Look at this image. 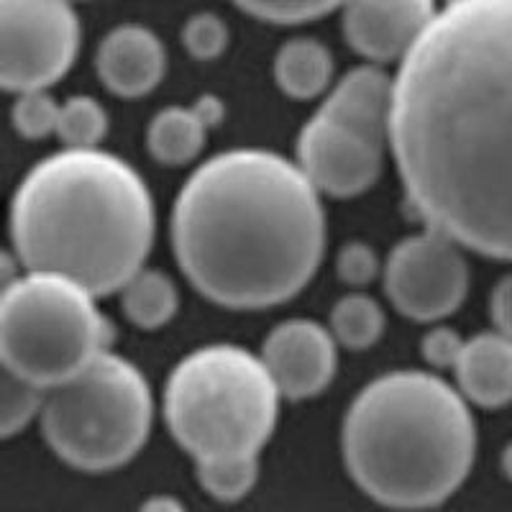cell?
<instances>
[{
  "instance_id": "obj_14",
  "label": "cell",
  "mask_w": 512,
  "mask_h": 512,
  "mask_svg": "<svg viewBox=\"0 0 512 512\" xmlns=\"http://www.w3.org/2000/svg\"><path fill=\"white\" fill-rule=\"evenodd\" d=\"M315 113L344 123L384 146L390 141L392 77L384 75L374 64L354 67L328 90L326 100Z\"/></svg>"
},
{
  "instance_id": "obj_3",
  "label": "cell",
  "mask_w": 512,
  "mask_h": 512,
  "mask_svg": "<svg viewBox=\"0 0 512 512\" xmlns=\"http://www.w3.org/2000/svg\"><path fill=\"white\" fill-rule=\"evenodd\" d=\"M154 226L144 177L100 149H64L41 159L11 200L18 264L67 277L95 297L121 292L144 269Z\"/></svg>"
},
{
  "instance_id": "obj_28",
  "label": "cell",
  "mask_w": 512,
  "mask_h": 512,
  "mask_svg": "<svg viewBox=\"0 0 512 512\" xmlns=\"http://www.w3.org/2000/svg\"><path fill=\"white\" fill-rule=\"evenodd\" d=\"M489 315L495 323L497 333L507 336L512 341V272L505 274L492 290L489 297Z\"/></svg>"
},
{
  "instance_id": "obj_21",
  "label": "cell",
  "mask_w": 512,
  "mask_h": 512,
  "mask_svg": "<svg viewBox=\"0 0 512 512\" xmlns=\"http://www.w3.org/2000/svg\"><path fill=\"white\" fill-rule=\"evenodd\" d=\"M105 134H108V113L98 100L90 95H72L64 100L59 111L57 136L67 149H75V152L98 149Z\"/></svg>"
},
{
  "instance_id": "obj_30",
  "label": "cell",
  "mask_w": 512,
  "mask_h": 512,
  "mask_svg": "<svg viewBox=\"0 0 512 512\" xmlns=\"http://www.w3.org/2000/svg\"><path fill=\"white\" fill-rule=\"evenodd\" d=\"M502 472H505V477L512 482V441L507 443L505 451H502Z\"/></svg>"
},
{
  "instance_id": "obj_18",
  "label": "cell",
  "mask_w": 512,
  "mask_h": 512,
  "mask_svg": "<svg viewBox=\"0 0 512 512\" xmlns=\"http://www.w3.org/2000/svg\"><path fill=\"white\" fill-rule=\"evenodd\" d=\"M180 295L175 282L157 269H141L121 290V308L134 326L144 331L167 326L175 318Z\"/></svg>"
},
{
  "instance_id": "obj_7",
  "label": "cell",
  "mask_w": 512,
  "mask_h": 512,
  "mask_svg": "<svg viewBox=\"0 0 512 512\" xmlns=\"http://www.w3.org/2000/svg\"><path fill=\"white\" fill-rule=\"evenodd\" d=\"M152 415V390L141 369L108 351L47 392L41 428L62 461L82 472H111L139 454Z\"/></svg>"
},
{
  "instance_id": "obj_8",
  "label": "cell",
  "mask_w": 512,
  "mask_h": 512,
  "mask_svg": "<svg viewBox=\"0 0 512 512\" xmlns=\"http://www.w3.org/2000/svg\"><path fill=\"white\" fill-rule=\"evenodd\" d=\"M80 49V18L57 0L0 3V82L11 93L47 90L70 72Z\"/></svg>"
},
{
  "instance_id": "obj_29",
  "label": "cell",
  "mask_w": 512,
  "mask_h": 512,
  "mask_svg": "<svg viewBox=\"0 0 512 512\" xmlns=\"http://www.w3.org/2000/svg\"><path fill=\"white\" fill-rule=\"evenodd\" d=\"M139 512H187V507L172 495H154L139 507Z\"/></svg>"
},
{
  "instance_id": "obj_22",
  "label": "cell",
  "mask_w": 512,
  "mask_h": 512,
  "mask_svg": "<svg viewBox=\"0 0 512 512\" xmlns=\"http://www.w3.org/2000/svg\"><path fill=\"white\" fill-rule=\"evenodd\" d=\"M47 405V390L16 377L3 369V387H0V433L6 438L16 436L36 418L44 413Z\"/></svg>"
},
{
  "instance_id": "obj_26",
  "label": "cell",
  "mask_w": 512,
  "mask_h": 512,
  "mask_svg": "<svg viewBox=\"0 0 512 512\" xmlns=\"http://www.w3.org/2000/svg\"><path fill=\"white\" fill-rule=\"evenodd\" d=\"M336 272L351 287H367L379 274V259L364 241H349L336 256Z\"/></svg>"
},
{
  "instance_id": "obj_13",
  "label": "cell",
  "mask_w": 512,
  "mask_h": 512,
  "mask_svg": "<svg viewBox=\"0 0 512 512\" xmlns=\"http://www.w3.org/2000/svg\"><path fill=\"white\" fill-rule=\"evenodd\" d=\"M95 70L111 93L121 98H141L162 82L167 72V52L152 29L123 24L100 41Z\"/></svg>"
},
{
  "instance_id": "obj_19",
  "label": "cell",
  "mask_w": 512,
  "mask_h": 512,
  "mask_svg": "<svg viewBox=\"0 0 512 512\" xmlns=\"http://www.w3.org/2000/svg\"><path fill=\"white\" fill-rule=\"evenodd\" d=\"M384 331V310L374 297L364 292L344 295L331 310V333L336 344L346 349H369Z\"/></svg>"
},
{
  "instance_id": "obj_12",
  "label": "cell",
  "mask_w": 512,
  "mask_h": 512,
  "mask_svg": "<svg viewBox=\"0 0 512 512\" xmlns=\"http://www.w3.org/2000/svg\"><path fill=\"white\" fill-rule=\"evenodd\" d=\"M341 29L369 62H402L431 26L438 8L428 0H359L341 8Z\"/></svg>"
},
{
  "instance_id": "obj_20",
  "label": "cell",
  "mask_w": 512,
  "mask_h": 512,
  "mask_svg": "<svg viewBox=\"0 0 512 512\" xmlns=\"http://www.w3.org/2000/svg\"><path fill=\"white\" fill-rule=\"evenodd\" d=\"M198 482L213 500L239 502L259 479V456H228L198 461Z\"/></svg>"
},
{
  "instance_id": "obj_16",
  "label": "cell",
  "mask_w": 512,
  "mask_h": 512,
  "mask_svg": "<svg viewBox=\"0 0 512 512\" xmlns=\"http://www.w3.org/2000/svg\"><path fill=\"white\" fill-rule=\"evenodd\" d=\"M223 103L216 95H200L195 105H169L149 123L146 146L164 167H182L203 152L208 131L223 121Z\"/></svg>"
},
{
  "instance_id": "obj_9",
  "label": "cell",
  "mask_w": 512,
  "mask_h": 512,
  "mask_svg": "<svg viewBox=\"0 0 512 512\" xmlns=\"http://www.w3.org/2000/svg\"><path fill=\"white\" fill-rule=\"evenodd\" d=\"M384 292L405 318L418 323L448 318L469 292L461 246L433 228L402 239L384 264Z\"/></svg>"
},
{
  "instance_id": "obj_2",
  "label": "cell",
  "mask_w": 512,
  "mask_h": 512,
  "mask_svg": "<svg viewBox=\"0 0 512 512\" xmlns=\"http://www.w3.org/2000/svg\"><path fill=\"white\" fill-rule=\"evenodd\" d=\"M172 246L210 303L259 310L303 290L326 246L320 192L297 162L231 149L200 164L172 208Z\"/></svg>"
},
{
  "instance_id": "obj_6",
  "label": "cell",
  "mask_w": 512,
  "mask_h": 512,
  "mask_svg": "<svg viewBox=\"0 0 512 512\" xmlns=\"http://www.w3.org/2000/svg\"><path fill=\"white\" fill-rule=\"evenodd\" d=\"M111 341V320L77 282L26 272L3 285L0 359L6 372L49 392L108 354Z\"/></svg>"
},
{
  "instance_id": "obj_24",
  "label": "cell",
  "mask_w": 512,
  "mask_h": 512,
  "mask_svg": "<svg viewBox=\"0 0 512 512\" xmlns=\"http://www.w3.org/2000/svg\"><path fill=\"white\" fill-rule=\"evenodd\" d=\"M239 8L256 21L274 26L310 24L336 11L333 3H313V0H256V3H239Z\"/></svg>"
},
{
  "instance_id": "obj_1",
  "label": "cell",
  "mask_w": 512,
  "mask_h": 512,
  "mask_svg": "<svg viewBox=\"0 0 512 512\" xmlns=\"http://www.w3.org/2000/svg\"><path fill=\"white\" fill-rule=\"evenodd\" d=\"M390 146L428 228L512 262V0L438 8L392 77Z\"/></svg>"
},
{
  "instance_id": "obj_15",
  "label": "cell",
  "mask_w": 512,
  "mask_h": 512,
  "mask_svg": "<svg viewBox=\"0 0 512 512\" xmlns=\"http://www.w3.org/2000/svg\"><path fill=\"white\" fill-rule=\"evenodd\" d=\"M456 390L466 402L497 410L512 402V341L497 331L477 333L456 364Z\"/></svg>"
},
{
  "instance_id": "obj_11",
  "label": "cell",
  "mask_w": 512,
  "mask_h": 512,
  "mask_svg": "<svg viewBox=\"0 0 512 512\" xmlns=\"http://www.w3.org/2000/svg\"><path fill=\"white\" fill-rule=\"evenodd\" d=\"M259 356L287 400L320 395L331 384L338 364L333 333L308 318H292L274 326Z\"/></svg>"
},
{
  "instance_id": "obj_23",
  "label": "cell",
  "mask_w": 512,
  "mask_h": 512,
  "mask_svg": "<svg viewBox=\"0 0 512 512\" xmlns=\"http://www.w3.org/2000/svg\"><path fill=\"white\" fill-rule=\"evenodd\" d=\"M59 111L62 105L47 90L21 93L16 95V103L11 108L13 128L24 139H47L49 134H57Z\"/></svg>"
},
{
  "instance_id": "obj_10",
  "label": "cell",
  "mask_w": 512,
  "mask_h": 512,
  "mask_svg": "<svg viewBox=\"0 0 512 512\" xmlns=\"http://www.w3.org/2000/svg\"><path fill=\"white\" fill-rule=\"evenodd\" d=\"M384 146L315 113L297 136V167L320 195L354 198L382 175Z\"/></svg>"
},
{
  "instance_id": "obj_25",
  "label": "cell",
  "mask_w": 512,
  "mask_h": 512,
  "mask_svg": "<svg viewBox=\"0 0 512 512\" xmlns=\"http://www.w3.org/2000/svg\"><path fill=\"white\" fill-rule=\"evenodd\" d=\"M182 44L195 59H218L228 47V26L218 13L200 11L185 21Z\"/></svg>"
},
{
  "instance_id": "obj_4",
  "label": "cell",
  "mask_w": 512,
  "mask_h": 512,
  "mask_svg": "<svg viewBox=\"0 0 512 512\" xmlns=\"http://www.w3.org/2000/svg\"><path fill=\"white\" fill-rule=\"evenodd\" d=\"M341 448L351 479L379 505L428 510L472 472L477 425L456 387L423 369H397L354 397Z\"/></svg>"
},
{
  "instance_id": "obj_17",
  "label": "cell",
  "mask_w": 512,
  "mask_h": 512,
  "mask_svg": "<svg viewBox=\"0 0 512 512\" xmlns=\"http://www.w3.org/2000/svg\"><path fill=\"white\" fill-rule=\"evenodd\" d=\"M333 54L318 39L285 41L274 54V82L295 100H313L331 88Z\"/></svg>"
},
{
  "instance_id": "obj_27",
  "label": "cell",
  "mask_w": 512,
  "mask_h": 512,
  "mask_svg": "<svg viewBox=\"0 0 512 512\" xmlns=\"http://www.w3.org/2000/svg\"><path fill=\"white\" fill-rule=\"evenodd\" d=\"M464 338L456 331L446 326H436L425 333L423 341H420V349H423V359L436 369H456L459 364V356L464 351Z\"/></svg>"
},
{
  "instance_id": "obj_5",
  "label": "cell",
  "mask_w": 512,
  "mask_h": 512,
  "mask_svg": "<svg viewBox=\"0 0 512 512\" xmlns=\"http://www.w3.org/2000/svg\"><path fill=\"white\" fill-rule=\"evenodd\" d=\"M280 390L262 356L244 346H200L164 387L169 433L198 461L259 456L280 415Z\"/></svg>"
}]
</instances>
